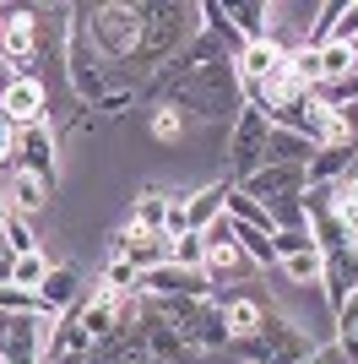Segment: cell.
<instances>
[{
	"label": "cell",
	"mask_w": 358,
	"mask_h": 364,
	"mask_svg": "<svg viewBox=\"0 0 358 364\" xmlns=\"http://www.w3.org/2000/svg\"><path fill=\"white\" fill-rule=\"evenodd\" d=\"M244 250H239V240H228V245H207V277H228V272H239L244 267Z\"/></svg>",
	"instance_id": "cell-22"
},
{
	"label": "cell",
	"mask_w": 358,
	"mask_h": 364,
	"mask_svg": "<svg viewBox=\"0 0 358 364\" xmlns=\"http://www.w3.org/2000/svg\"><path fill=\"white\" fill-rule=\"evenodd\" d=\"M261 316H266V304L250 299V294H234V299H223L228 343H244V337H255V332H261Z\"/></svg>",
	"instance_id": "cell-14"
},
{
	"label": "cell",
	"mask_w": 358,
	"mask_h": 364,
	"mask_svg": "<svg viewBox=\"0 0 358 364\" xmlns=\"http://www.w3.org/2000/svg\"><path fill=\"white\" fill-rule=\"evenodd\" d=\"M0 109H6V120H11L16 131H22V125H44V120H49V87L38 82V76L22 71V76L11 82V92L0 98Z\"/></svg>",
	"instance_id": "cell-7"
},
{
	"label": "cell",
	"mask_w": 358,
	"mask_h": 364,
	"mask_svg": "<svg viewBox=\"0 0 358 364\" xmlns=\"http://www.w3.org/2000/svg\"><path fill=\"white\" fill-rule=\"evenodd\" d=\"M163 218H168V191H141V201H136V218H131V228L163 234Z\"/></svg>",
	"instance_id": "cell-20"
},
{
	"label": "cell",
	"mask_w": 358,
	"mask_h": 364,
	"mask_svg": "<svg viewBox=\"0 0 358 364\" xmlns=\"http://www.w3.org/2000/svg\"><path fill=\"white\" fill-rule=\"evenodd\" d=\"M337 353L358 364V294L337 310Z\"/></svg>",
	"instance_id": "cell-21"
},
{
	"label": "cell",
	"mask_w": 358,
	"mask_h": 364,
	"mask_svg": "<svg viewBox=\"0 0 358 364\" xmlns=\"http://www.w3.org/2000/svg\"><path fill=\"white\" fill-rule=\"evenodd\" d=\"M347 168H358V147H320L304 174H310V185H337Z\"/></svg>",
	"instance_id": "cell-15"
},
{
	"label": "cell",
	"mask_w": 358,
	"mask_h": 364,
	"mask_svg": "<svg viewBox=\"0 0 358 364\" xmlns=\"http://www.w3.org/2000/svg\"><path fill=\"white\" fill-rule=\"evenodd\" d=\"M141 92L158 98V104H168V109H179L185 120H228V114L244 109L234 55H228L207 28L195 33L190 49H179L168 65H158V71L141 82Z\"/></svg>",
	"instance_id": "cell-1"
},
{
	"label": "cell",
	"mask_w": 358,
	"mask_h": 364,
	"mask_svg": "<svg viewBox=\"0 0 358 364\" xmlns=\"http://www.w3.org/2000/svg\"><path fill=\"white\" fill-rule=\"evenodd\" d=\"M353 250H358V223H353Z\"/></svg>",
	"instance_id": "cell-30"
},
{
	"label": "cell",
	"mask_w": 358,
	"mask_h": 364,
	"mask_svg": "<svg viewBox=\"0 0 358 364\" xmlns=\"http://www.w3.org/2000/svg\"><path fill=\"white\" fill-rule=\"evenodd\" d=\"M174 267H185V272H207V240H201V234L174 240Z\"/></svg>",
	"instance_id": "cell-24"
},
{
	"label": "cell",
	"mask_w": 358,
	"mask_h": 364,
	"mask_svg": "<svg viewBox=\"0 0 358 364\" xmlns=\"http://www.w3.org/2000/svg\"><path fill=\"white\" fill-rule=\"evenodd\" d=\"M228 353H239V359H250V364H315L320 348H315V337L304 326H293L288 316L266 310L261 332L244 337V343H228Z\"/></svg>",
	"instance_id": "cell-2"
},
{
	"label": "cell",
	"mask_w": 358,
	"mask_h": 364,
	"mask_svg": "<svg viewBox=\"0 0 358 364\" xmlns=\"http://www.w3.org/2000/svg\"><path fill=\"white\" fill-rule=\"evenodd\" d=\"M76 299H82V283H76L71 267H55V272L44 277V289H38V310H44V316H65Z\"/></svg>",
	"instance_id": "cell-13"
},
{
	"label": "cell",
	"mask_w": 358,
	"mask_h": 364,
	"mask_svg": "<svg viewBox=\"0 0 358 364\" xmlns=\"http://www.w3.org/2000/svg\"><path fill=\"white\" fill-rule=\"evenodd\" d=\"M104 289H114V294H141V272H136L125 256H109V267H104Z\"/></svg>",
	"instance_id": "cell-23"
},
{
	"label": "cell",
	"mask_w": 358,
	"mask_h": 364,
	"mask_svg": "<svg viewBox=\"0 0 358 364\" xmlns=\"http://www.w3.org/2000/svg\"><path fill=\"white\" fill-rule=\"evenodd\" d=\"M16 321H22V310H0V353H6V343H11Z\"/></svg>",
	"instance_id": "cell-29"
},
{
	"label": "cell",
	"mask_w": 358,
	"mask_h": 364,
	"mask_svg": "<svg viewBox=\"0 0 358 364\" xmlns=\"http://www.w3.org/2000/svg\"><path fill=\"white\" fill-rule=\"evenodd\" d=\"M49 272H55V267H49V256H44V250H33V256H16V267H11V289L38 294Z\"/></svg>",
	"instance_id": "cell-19"
},
{
	"label": "cell",
	"mask_w": 358,
	"mask_h": 364,
	"mask_svg": "<svg viewBox=\"0 0 358 364\" xmlns=\"http://www.w3.org/2000/svg\"><path fill=\"white\" fill-rule=\"evenodd\" d=\"M239 82H288V49L277 38H261V44H244L234 55Z\"/></svg>",
	"instance_id": "cell-8"
},
{
	"label": "cell",
	"mask_w": 358,
	"mask_h": 364,
	"mask_svg": "<svg viewBox=\"0 0 358 364\" xmlns=\"http://www.w3.org/2000/svg\"><path fill=\"white\" fill-rule=\"evenodd\" d=\"M6 174H11V207H16L22 218L38 213V207H49V196H55V191H49L44 180H33V174H22V168H6ZM6 174H0V180H6Z\"/></svg>",
	"instance_id": "cell-16"
},
{
	"label": "cell",
	"mask_w": 358,
	"mask_h": 364,
	"mask_svg": "<svg viewBox=\"0 0 358 364\" xmlns=\"http://www.w3.org/2000/svg\"><path fill=\"white\" fill-rule=\"evenodd\" d=\"M0 240L11 245V256H33V250H38V240H33V228H28V218H22V213L0 228Z\"/></svg>",
	"instance_id": "cell-26"
},
{
	"label": "cell",
	"mask_w": 358,
	"mask_h": 364,
	"mask_svg": "<svg viewBox=\"0 0 358 364\" xmlns=\"http://www.w3.org/2000/svg\"><path fill=\"white\" fill-rule=\"evenodd\" d=\"M33 49H38V16L22 11V6H11V11L0 6V60L22 71L33 60Z\"/></svg>",
	"instance_id": "cell-6"
},
{
	"label": "cell",
	"mask_w": 358,
	"mask_h": 364,
	"mask_svg": "<svg viewBox=\"0 0 358 364\" xmlns=\"http://www.w3.org/2000/svg\"><path fill=\"white\" fill-rule=\"evenodd\" d=\"M11 168H22V174H33V180H44L49 191H55V131L44 125H22L11 141Z\"/></svg>",
	"instance_id": "cell-4"
},
{
	"label": "cell",
	"mask_w": 358,
	"mask_h": 364,
	"mask_svg": "<svg viewBox=\"0 0 358 364\" xmlns=\"http://www.w3.org/2000/svg\"><path fill=\"white\" fill-rule=\"evenodd\" d=\"M358 71V49L342 44V38H331L326 49H320V82H342V76Z\"/></svg>",
	"instance_id": "cell-17"
},
{
	"label": "cell",
	"mask_w": 358,
	"mask_h": 364,
	"mask_svg": "<svg viewBox=\"0 0 358 364\" xmlns=\"http://www.w3.org/2000/svg\"><path fill=\"white\" fill-rule=\"evenodd\" d=\"M234 191H244L250 201H261V207H283V201H298L304 191H310V174L304 168H255L244 185H234Z\"/></svg>",
	"instance_id": "cell-5"
},
{
	"label": "cell",
	"mask_w": 358,
	"mask_h": 364,
	"mask_svg": "<svg viewBox=\"0 0 358 364\" xmlns=\"http://www.w3.org/2000/svg\"><path fill=\"white\" fill-rule=\"evenodd\" d=\"M353 49H358V38H353Z\"/></svg>",
	"instance_id": "cell-31"
},
{
	"label": "cell",
	"mask_w": 358,
	"mask_h": 364,
	"mask_svg": "<svg viewBox=\"0 0 358 364\" xmlns=\"http://www.w3.org/2000/svg\"><path fill=\"white\" fill-rule=\"evenodd\" d=\"M315 147L304 136H293V131H277L271 125V136H266V164L261 168H310Z\"/></svg>",
	"instance_id": "cell-11"
},
{
	"label": "cell",
	"mask_w": 358,
	"mask_h": 364,
	"mask_svg": "<svg viewBox=\"0 0 358 364\" xmlns=\"http://www.w3.org/2000/svg\"><path fill=\"white\" fill-rule=\"evenodd\" d=\"M331 38H342V44H353V38H358V6H342V22H337Z\"/></svg>",
	"instance_id": "cell-28"
},
{
	"label": "cell",
	"mask_w": 358,
	"mask_h": 364,
	"mask_svg": "<svg viewBox=\"0 0 358 364\" xmlns=\"http://www.w3.org/2000/svg\"><path fill=\"white\" fill-rule=\"evenodd\" d=\"M266 136H271V120H266V109H255L244 104L234 114V131H228V185H244L255 174V168L266 164Z\"/></svg>",
	"instance_id": "cell-3"
},
{
	"label": "cell",
	"mask_w": 358,
	"mask_h": 364,
	"mask_svg": "<svg viewBox=\"0 0 358 364\" xmlns=\"http://www.w3.org/2000/svg\"><path fill=\"white\" fill-rule=\"evenodd\" d=\"M11 141H16V125L6 120V109H0V174L11 168Z\"/></svg>",
	"instance_id": "cell-27"
},
{
	"label": "cell",
	"mask_w": 358,
	"mask_h": 364,
	"mask_svg": "<svg viewBox=\"0 0 358 364\" xmlns=\"http://www.w3.org/2000/svg\"><path fill=\"white\" fill-rule=\"evenodd\" d=\"M228 22H234V33L244 38V44H261V38H271V22H277V6H266V0H244V6H223Z\"/></svg>",
	"instance_id": "cell-10"
},
{
	"label": "cell",
	"mask_w": 358,
	"mask_h": 364,
	"mask_svg": "<svg viewBox=\"0 0 358 364\" xmlns=\"http://www.w3.org/2000/svg\"><path fill=\"white\" fill-rule=\"evenodd\" d=\"M228 191H234L228 180H212V185H201V191H190V201H185V223H190V234H201L212 218H223Z\"/></svg>",
	"instance_id": "cell-12"
},
{
	"label": "cell",
	"mask_w": 358,
	"mask_h": 364,
	"mask_svg": "<svg viewBox=\"0 0 358 364\" xmlns=\"http://www.w3.org/2000/svg\"><path fill=\"white\" fill-rule=\"evenodd\" d=\"M277 267H283L288 283H320V272H326V256H320V245H310V250H298V256H283Z\"/></svg>",
	"instance_id": "cell-18"
},
{
	"label": "cell",
	"mask_w": 358,
	"mask_h": 364,
	"mask_svg": "<svg viewBox=\"0 0 358 364\" xmlns=\"http://www.w3.org/2000/svg\"><path fill=\"white\" fill-rule=\"evenodd\" d=\"M320 294H326L331 316H337V310H342V304L358 294V250H353V245H342V250H331V256H326V272H320Z\"/></svg>",
	"instance_id": "cell-9"
},
{
	"label": "cell",
	"mask_w": 358,
	"mask_h": 364,
	"mask_svg": "<svg viewBox=\"0 0 358 364\" xmlns=\"http://www.w3.org/2000/svg\"><path fill=\"white\" fill-rule=\"evenodd\" d=\"M185 131H190V120H185L179 109H168V104L152 109V136H158V141H179Z\"/></svg>",
	"instance_id": "cell-25"
}]
</instances>
